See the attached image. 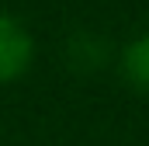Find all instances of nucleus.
<instances>
[{
  "mask_svg": "<svg viewBox=\"0 0 149 146\" xmlns=\"http://www.w3.org/2000/svg\"><path fill=\"white\" fill-rule=\"evenodd\" d=\"M108 59V38L97 32H76L66 38V63L80 73H94Z\"/></svg>",
  "mask_w": 149,
  "mask_h": 146,
  "instance_id": "nucleus-2",
  "label": "nucleus"
},
{
  "mask_svg": "<svg viewBox=\"0 0 149 146\" xmlns=\"http://www.w3.org/2000/svg\"><path fill=\"white\" fill-rule=\"evenodd\" d=\"M31 56H35L31 35L21 28V21L0 11V84L24 77V70L31 66Z\"/></svg>",
  "mask_w": 149,
  "mask_h": 146,
  "instance_id": "nucleus-1",
  "label": "nucleus"
},
{
  "mask_svg": "<svg viewBox=\"0 0 149 146\" xmlns=\"http://www.w3.org/2000/svg\"><path fill=\"white\" fill-rule=\"evenodd\" d=\"M121 77L135 91L149 94V32L139 35V38H132L125 45V52H121Z\"/></svg>",
  "mask_w": 149,
  "mask_h": 146,
  "instance_id": "nucleus-3",
  "label": "nucleus"
}]
</instances>
